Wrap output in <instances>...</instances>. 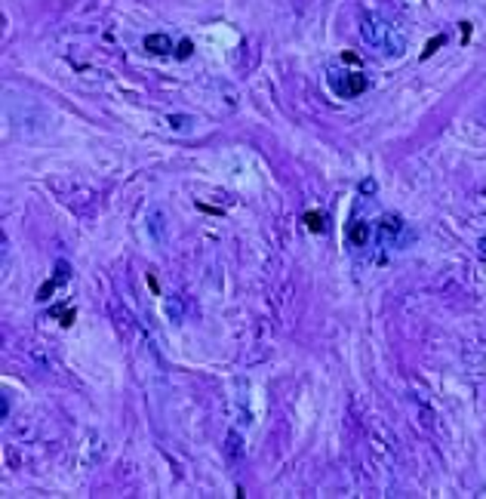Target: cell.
Segmentation results:
<instances>
[{"instance_id":"1","label":"cell","mask_w":486,"mask_h":499,"mask_svg":"<svg viewBox=\"0 0 486 499\" xmlns=\"http://www.w3.org/2000/svg\"><path fill=\"white\" fill-rule=\"evenodd\" d=\"M360 38L385 56H403L406 49V34L400 31V25L378 13H367L360 19Z\"/></svg>"},{"instance_id":"2","label":"cell","mask_w":486,"mask_h":499,"mask_svg":"<svg viewBox=\"0 0 486 499\" xmlns=\"http://www.w3.org/2000/svg\"><path fill=\"white\" fill-rule=\"evenodd\" d=\"M326 83H330V90L339 99H354L369 90V77L363 71H345V68H330Z\"/></svg>"},{"instance_id":"3","label":"cell","mask_w":486,"mask_h":499,"mask_svg":"<svg viewBox=\"0 0 486 499\" xmlns=\"http://www.w3.org/2000/svg\"><path fill=\"white\" fill-rule=\"evenodd\" d=\"M410 238H412L410 228H406V222L397 216V213H391V216H382V219L376 222V240H378V247H403Z\"/></svg>"},{"instance_id":"4","label":"cell","mask_w":486,"mask_h":499,"mask_svg":"<svg viewBox=\"0 0 486 499\" xmlns=\"http://www.w3.org/2000/svg\"><path fill=\"white\" fill-rule=\"evenodd\" d=\"M142 47H145L151 56H169V53H173V49H176L173 38H169V34H163V31L145 34V40H142Z\"/></svg>"},{"instance_id":"5","label":"cell","mask_w":486,"mask_h":499,"mask_svg":"<svg viewBox=\"0 0 486 499\" xmlns=\"http://www.w3.org/2000/svg\"><path fill=\"white\" fill-rule=\"evenodd\" d=\"M163 315H167L169 324H182V320H185V302H182V296H178V293L167 296V302H163Z\"/></svg>"},{"instance_id":"6","label":"cell","mask_w":486,"mask_h":499,"mask_svg":"<svg viewBox=\"0 0 486 499\" xmlns=\"http://www.w3.org/2000/svg\"><path fill=\"white\" fill-rule=\"evenodd\" d=\"M369 238H373V225L369 222H354L351 231H348V240H351L354 247H367Z\"/></svg>"},{"instance_id":"7","label":"cell","mask_w":486,"mask_h":499,"mask_svg":"<svg viewBox=\"0 0 486 499\" xmlns=\"http://www.w3.org/2000/svg\"><path fill=\"white\" fill-rule=\"evenodd\" d=\"M148 231H151V238L157 240V244H163V213L160 210H151V216H148Z\"/></svg>"},{"instance_id":"8","label":"cell","mask_w":486,"mask_h":499,"mask_svg":"<svg viewBox=\"0 0 486 499\" xmlns=\"http://www.w3.org/2000/svg\"><path fill=\"white\" fill-rule=\"evenodd\" d=\"M305 228L314 234H324L326 231V216L324 213H305Z\"/></svg>"},{"instance_id":"9","label":"cell","mask_w":486,"mask_h":499,"mask_svg":"<svg viewBox=\"0 0 486 499\" xmlns=\"http://www.w3.org/2000/svg\"><path fill=\"white\" fill-rule=\"evenodd\" d=\"M167 124L173 126V130L185 133V130H191V124H194V120H191V117H185V114H169V117H167Z\"/></svg>"},{"instance_id":"10","label":"cell","mask_w":486,"mask_h":499,"mask_svg":"<svg viewBox=\"0 0 486 499\" xmlns=\"http://www.w3.org/2000/svg\"><path fill=\"white\" fill-rule=\"evenodd\" d=\"M228 456H231L234 462H237L240 456H243V444L237 447V432H231V434H228Z\"/></svg>"},{"instance_id":"11","label":"cell","mask_w":486,"mask_h":499,"mask_svg":"<svg viewBox=\"0 0 486 499\" xmlns=\"http://www.w3.org/2000/svg\"><path fill=\"white\" fill-rule=\"evenodd\" d=\"M191 53H194V44H191V40H182V44L176 47V59H188Z\"/></svg>"},{"instance_id":"12","label":"cell","mask_w":486,"mask_h":499,"mask_svg":"<svg viewBox=\"0 0 486 499\" xmlns=\"http://www.w3.org/2000/svg\"><path fill=\"white\" fill-rule=\"evenodd\" d=\"M443 44H446V38H437V40H431V44H428V49H425V53H421V59H428V56H431L437 47H443Z\"/></svg>"},{"instance_id":"13","label":"cell","mask_w":486,"mask_h":499,"mask_svg":"<svg viewBox=\"0 0 486 499\" xmlns=\"http://www.w3.org/2000/svg\"><path fill=\"white\" fill-rule=\"evenodd\" d=\"M6 416H10V398L0 395V419H6Z\"/></svg>"},{"instance_id":"14","label":"cell","mask_w":486,"mask_h":499,"mask_svg":"<svg viewBox=\"0 0 486 499\" xmlns=\"http://www.w3.org/2000/svg\"><path fill=\"white\" fill-rule=\"evenodd\" d=\"M480 256H483V259H486V238L480 240Z\"/></svg>"}]
</instances>
